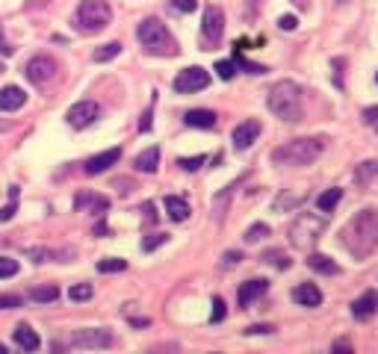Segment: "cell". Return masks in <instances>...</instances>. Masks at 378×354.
<instances>
[{
  "mask_svg": "<svg viewBox=\"0 0 378 354\" xmlns=\"http://www.w3.org/2000/svg\"><path fill=\"white\" fill-rule=\"evenodd\" d=\"M201 36H204V45H219L225 36V12L219 6H207L204 18H201Z\"/></svg>",
  "mask_w": 378,
  "mask_h": 354,
  "instance_id": "cell-11",
  "label": "cell"
},
{
  "mask_svg": "<svg viewBox=\"0 0 378 354\" xmlns=\"http://www.w3.org/2000/svg\"><path fill=\"white\" fill-rule=\"evenodd\" d=\"M204 162H207V157H204V154H198V157H181V160H178V166H181L183 171H198L201 166H204Z\"/></svg>",
  "mask_w": 378,
  "mask_h": 354,
  "instance_id": "cell-35",
  "label": "cell"
},
{
  "mask_svg": "<svg viewBox=\"0 0 378 354\" xmlns=\"http://www.w3.org/2000/svg\"><path fill=\"white\" fill-rule=\"evenodd\" d=\"M151 116H154V109H145V112H142V118H139V130H142V133L151 130Z\"/></svg>",
  "mask_w": 378,
  "mask_h": 354,
  "instance_id": "cell-47",
  "label": "cell"
},
{
  "mask_svg": "<svg viewBox=\"0 0 378 354\" xmlns=\"http://www.w3.org/2000/svg\"><path fill=\"white\" fill-rule=\"evenodd\" d=\"M95 295V286L92 284H74L71 289H68V298L71 301H89Z\"/></svg>",
  "mask_w": 378,
  "mask_h": 354,
  "instance_id": "cell-31",
  "label": "cell"
},
{
  "mask_svg": "<svg viewBox=\"0 0 378 354\" xmlns=\"http://www.w3.org/2000/svg\"><path fill=\"white\" fill-rule=\"evenodd\" d=\"M15 307H21L18 295H0V310H15Z\"/></svg>",
  "mask_w": 378,
  "mask_h": 354,
  "instance_id": "cell-43",
  "label": "cell"
},
{
  "mask_svg": "<svg viewBox=\"0 0 378 354\" xmlns=\"http://www.w3.org/2000/svg\"><path fill=\"white\" fill-rule=\"evenodd\" d=\"M375 313H378V293H375V289H367L361 298L351 301V316H355L358 322L372 319Z\"/></svg>",
  "mask_w": 378,
  "mask_h": 354,
  "instance_id": "cell-14",
  "label": "cell"
},
{
  "mask_svg": "<svg viewBox=\"0 0 378 354\" xmlns=\"http://www.w3.org/2000/svg\"><path fill=\"white\" fill-rule=\"evenodd\" d=\"M325 231V219L322 216H313V213H301V216L293 222L289 227V243L296 248H310Z\"/></svg>",
  "mask_w": 378,
  "mask_h": 354,
  "instance_id": "cell-6",
  "label": "cell"
},
{
  "mask_svg": "<svg viewBox=\"0 0 378 354\" xmlns=\"http://www.w3.org/2000/svg\"><path fill=\"white\" fill-rule=\"evenodd\" d=\"M266 289H269V281H263V277H255V281H245L243 286H239V293H236L239 307H251L260 295H266Z\"/></svg>",
  "mask_w": 378,
  "mask_h": 354,
  "instance_id": "cell-15",
  "label": "cell"
},
{
  "mask_svg": "<svg viewBox=\"0 0 378 354\" xmlns=\"http://www.w3.org/2000/svg\"><path fill=\"white\" fill-rule=\"evenodd\" d=\"M100 118V107L95 104V100H80V104H74L68 112H66V121L68 128L74 130H86L92 128V124Z\"/></svg>",
  "mask_w": 378,
  "mask_h": 354,
  "instance_id": "cell-9",
  "label": "cell"
},
{
  "mask_svg": "<svg viewBox=\"0 0 378 354\" xmlns=\"http://www.w3.org/2000/svg\"><path fill=\"white\" fill-rule=\"evenodd\" d=\"M18 269H21L18 260H12V257H0V277H3V281H6V277H15V275H18Z\"/></svg>",
  "mask_w": 378,
  "mask_h": 354,
  "instance_id": "cell-36",
  "label": "cell"
},
{
  "mask_svg": "<svg viewBox=\"0 0 378 354\" xmlns=\"http://www.w3.org/2000/svg\"><path fill=\"white\" fill-rule=\"evenodd\" d=\"M260 121H255V118H248V121H243V124H236L234 128V133H231V142H234V148L236 151H248L251 145L260 139Z\"/></svg>",
  "mask_w": 378,
  "mask_h": 354,
  "instance_id": "cell-12",
  "label": "cell"
},
{
  "mask_svg": "<svg viewBox=\"0 0 378 354\" xmlns=\"http://www.w3.org/2000/svg\"><path fill=\"white\" fill-rule=\"evenodd\" d=\"M136 39H139L142 50L151 56H178V39L169 33V27L160 18H145L136 27Z\"/></svg>",
  "mask_w": 378,
  "mask_h": 354,
  "instance_id": "cell-4",
  "label": "cell"
},
{
  "mask_svg": "<svg viewBox=\"0 0 378 354\" xmlns=\"http://www.w3.org/2000/svg\"><path fill=\"white\" fill-rule=\"evenodd\" d=\"M334 348H340V351H349V348H351V346H349V343H346V339H340V343H334Z\"/></svg>",
  "mask_w": 378,
  "mask_h": 354,
  "instance_id": "cell-52",
  "label": "cell"
},
{
  "mask_svg": "<svg viewBox=\"0 0 378 354\" xmlns=\"http://www.w3.org/2000/svg\"><path fill=\"white\" fill-rule=\"evenodd\" d=\"M12 54H15V47L3 39V30H0V56H12Z\"/></svg>",
  "mask_w": 378,
  "mask_h": 354,
  "instance_id": "cell-48",
  "label": "cell"
},
{
  "mask_svg": "<svg viewBox=\"0 0 378 354\" xmlns=\"http://www.w3.org/2000/svg\"><path fill=\"white\" fill-rule=\"evenodd\" d=\"M322 151H325V139H313V136L293 139V142L272 151V162L281 169H301V166L317 162Z\"/></svg>",
  "mask_w": 378,
  "mask_h": 354,
  "instance_id": "cell-2",
  "label": "cell"
},
{
  "mask_svg": "<svg viewBox=\"0 0 378 354\" xmlns=\"http://www.w3.org/2000/svg\"><path fill=\"white\" fill-rule=\"evenodd\" d=\"M86 207H92V213H98V216H104V213L109 210V198L104 195H92V192H80L77 198H74V210H86Z\"/></svg>",
  "mask_w": 378,
  "mask_h": 354,
  "instance_id": "cell-19",
  "label": "cell"
},
{
  "mask_svg": "<svg viewBox=\"0 0 378 354\" xmlns=\"http://www.w3.org/2000/svg\"><path fill=\"white\" fill-rule=\"evenodd\" d=\"M119 54H121V42H107L104 47L95 50L92 59H95V62H109V59H116Z\"/></svg>",
  "mask_w": 378,
  "mask_h": 354,
  "instance_id": "cell-27",
  "label": "cell"
},
{
  "mask_svg": "<svg viewBox=\"0 0 378 354\" xmlns=\"http://www.w3.org/2000/svg\"><path fill=\"white\" fill-rule=\"evenodd\" d=\"M293 301L301 307H319L322 305V293H319V286H313V284H298L293 289Z\"/></svg>",
  "mask_w": 378,
  "mask_h": 354,
  "instance_id": "cell-18",
  "label": "cell"
},
{
  "mask_svg": "<svg viewBox=\"0 0 378 354\" xmlns=\"http://www.w3.org/2000/svg\"><path fill=\"white\" fill-rule=\"evenodd\" d=\"M186 128H195V130H213L219 124V116L213 109H189L183 116Z\"/></svg>",
  "mask_w": 378,
  "mask_h": 354,
  "instance_id": "cell-16",
  "label": "cell"
},
{
  "mask_svg": "<svg viewBox=\"0 0 378 354\" xmlns=\"http://www.w3.org/2000/svg\"><path fill=\"white\" fill-rule=\"evenodd\" d=\"M54 74H56V59H50L47 54L33 56L27 66H24V77H27L30 83H36V86L50 83L54 80Z\"/></svg>",
  "mask_w": 378,
  "mask_h": 354,
  "instance_id": "cell-10",
  "label": "cell"
},
{
  "mask_svg": "<svg viewBox=\"0 0 378 354\" xmlns=\"http://www.w3.org/2000/svg\"><path fill=\"white\" fill-rule=\"evenodd\" d=\"M142 219H145V224H157V207H154V201H145V204H142Z\"/></svg>",
  "mask_w": 378,
  "mask_h": 354,
  "instance_id": "cell-39",
  "label": "cell"
},
{
  "mask_svg": "<svg viewBox=\"0 0 378 354\" xmlns=\"http://www.w3.org/2000/svg\"><path fill=\"white\" fill-rule=\"evenodd\" d=\"M119 160H121V148H109V151H104V154H95V157H89L83 162V171L86 174H104V171H109L112 166H119Z\"/></svg>",
  "mask_w": 378,
  "mask_h": 354,
  "instance_id": "cell-13",
  "label": "cell"
},
{
  "mask_svg": "<svg viewBox=\"0 0 378 354\" xmlns=\"http://www.w3.org/2000/svg\"><path fill=\"white\" fill-rule=\"evenodd\" d=\"M225 316H228V310H225V301L222 298H213V313H210V322L216 325V322H222Z\"/></svg>",
  "mask_w": 378,
  "mask_h": 354,
  "instance_id": "cell-38",
  "label": "cell"
},
{
  "mask_svg": "<svg viewBox=\"0 0 378 354\" xmlns=\"http://www.w3.org/2000/svg\"><path fill=\"white\" fill-rule=\"evenodd\" d=\"M263 263H269V266H275V269H281V272L293 266V260H289L281 248H272V251H266V254H263Z\"/></svg>",
  "mask_w": 378,
  "mask_h": 354,
  "instance_id": "cell-26",
  "label": "cell"
},
{
  "mask_svg": "<svg viewBox=\"0 0 378 354\" xmlns=\"http://www.w3.org/2000/svg\"><path fill=\"white\" fill-rule=\"evenodd\" d=\"M272 331H275L272 325H251L245 334H248V337H257V334H272Z\"/></svg>",
  "mask_w": 378,
  "mask_h": 354,
  "instance_id": "cell-46",
  "label": "cell"
},
{
  "mask_svg": "<svg viewBox=\"0 0 378 354\" xmlns=\"http://www.w3.org/2000/svg\"><path fill=\"white\" fill-rule=\"evenodd\" d=\"M116 339L107 328H83V331H74L68 346L71 348H83V351H95V348H109Z\"/></svg>",
  "mask_w": 378,
  "mask_h": 354,
  "instance_id": "cell-7",
  "label": "cell"
},
{
  "mask_svg": "<svg viewBox=\"0 0 378 354\" xmlns=\"http://www.w3.org/2000/svg\"><path fill=\"white\" fill-rule=\"evenodd\" d=\"M0 71H3V59H0Z\"/></svg>",
  "mask_w": 378,
  "mask_h": 354,
  "instance_id": "cell-54",
  "label": "cell"
},
{
  "mask_svg": "<svg viewBox=\"0 0 378 354\" xmlns=\"http://www.w3.org/2000/svg\"><path fill=\"white\" fill-rule=\"evenodd\" d=\"M207 86H210V74L198 66H189V68L178 71V77H174V92H181V95L204 92Z\"/></svg>",
  "mask_w": 378,
  "mask_h": 354,
  "instance_id": "cell-8",
  "label": "cell"
},
{
  "mask_svg": "<svg viewBox=\"0 0 378 354\" xmlns=\"http://www.w3.org/2000/svg\"><path fill=\"white\" fill-rule=\"evenodd\" d=\"M340 201H343V189L331 186V189H325V192L317 198V207H319V213H331Z\"/></svg>",
  "mask_w": 378,
  "mask_h": 354,
  "instance_id": "cell-24",
  "label": "cell"
},
{
  "mask_svg": "<svg viewBox=\"0 0 378 354\" xmlns=\"http://www.w3.org/2000/svg\"><path fill=\"white\" fill-rule=\"evenodd\" d=\"M308 266L313 272H319V275H337L340 272V266L331 260V257H325V254H310L308 257Z\"/></svg>",
  "mask_w": 378,
  "mask_h": 354,
  "instance_id": "cell-25",
  "label": "cell"
},
{
  "mask_svg": "<svg viewBox=\"0 0 378 354\" xmlns=\"http://www.w3.org/2000/svg\"><path fill=\"white\" fill-rule=\"evenodd\" d=\"M239 260H243V254H239V251H228V254H225V266H236Z\"/></svg>",
  "mask_w": 378,
  "mask_h": 354,
  "instance_id": "cell-49",
  "label": "cell"
},
{
  "mask_svg": "<svg viewBox=\"0 0 378 354\" xmlns=\"http://www.w3.org/2000/svg\"><path fill=\"white\" fill-rule=\"evenodd\" d=\"M375 80H378V74H375Z\"/></svg>",
  "mask_w": 378,
  "mask_h": 354,
  "instance_id": "cell-56",
  "label": "cell"
},
{
  "mask_svg": "<svg viewBox=\"0 0 378 354\" xmlns=\"http://www.w3.org/2000/svg\"><path fill=\"white\" fill-rule=\"evenodd\" d=\"M296 27H298V18H296V15H281V18H278V30L293 33Z\"/></svg>",
  "mask_w": 378,
  "mask_h": 354,
  "instance_id": "cell-42",
  "label": "cell"
},
{
  "mask_svg": "<svg viewBox=\"0 0 378 354\" xmlns=\"http://www.w3.org/2000/svg\"><path fill=\"white\" fill-rule=\"evenodd\" d=\"M363 124L372 130H378V107H367L363 109Z\"/></svg>",
  "mask_w": 378,
  "mask_h": 354,
  "instance_id": "cell-41",
  "label": "cell"
},
{
  "mask_svg": "<svg viewBox=\"0 0 378 354\" xmlns=\"http://www.w3.org/2000/svg\"><path fill=\"white\" fill-rule=\"evenodd\" d=\"M169 243V236L166 233H151L142 239V251H157L160 245H166Z\"/></svg>",
  "mask_w": 378,
  "mask_h": 354,
  "instance_id": "cell-37",
  "label": "cell"
},
{
  "mask_svg": "<svg viewBox=\"0 0 378 354\" xmlns=\"http://www.w3.org/2000/svg\"><path fill=\"white\" fill-rule=\"evenodd\" d=\"M107 233H109V227H107L104 222H98V224H95V236H107Z\"/></svg>",
  "mask_w": 378,
  "mask_h": 354,
  "instance_id": "cell-51",
  "label": "cell"
},
{
  "mask_svg": "<svg viewBox=\"0 0 378 354\" xmlns=\"http://www.w3.org/2000/svg\"><path fill=\"white\" fill-rule=\"evenodd\" d=\"M266 236H269V224L257 222V224H251L245 231V243H260V239H266Z\"/></svg>",
  "mask_w": 378,
  "mask_h": 354,
  "instance_id": "cell-33",
  "label": "cell"
},
{
  "mask_svg": "<svg viewBox=\"0 0 378 354\" xmlns=\"http://www.w3.org/2000/svg\"><path fill=\"white\" fill-rule=\"evenodd\" d=\"M9 204L6 207H0V224L3 222H9L12 216H15V210H18V186H12V192H9Z\"/></svg>",
  "mask_w": 378,
  "mask_h": 354,
  "instance_id": "cell-32",
  "label": "cell"
},
{
  "mask_svg": "<svg viewBox=\"0 0 378 354\" xmlns=\"http://www.w3.org/2000/svg\"><path fill=\"white\" fill-rule=\"evenodd\" d=\"M340 3H346V0H340Z\"/></svg>",
  "mask_w": 378,
  "mask_h": 354,
  "instance_id": "cell-55",
  "label": "cell"
},
{
  "mask_svg": "<svg viewBox=\"0 0 378 354\" xmlns=\"http://www.w3.org/2000/svg\"><path fill=\"white\" fill-rule=\"evenodd\" d=\"M266 104L281 121H298L301 112H305V92L293 80H278L269 88Z\"/></svg>",
  "mask_w": 378,
  "mask_h": 354,
  "instance_id": "cell-3",
  "label": "cell"
},
{
  "mask_svg": "<svg viewBox=\"0 0 378 354\" xmlns=\"http://www.w3.org/2000/svg\"><path fill=\"white\" fill-rule=\"evenodd\" d=\"M133 169L142 171V174H157V169H160V148H157V145L145 148L142 154L133 160Z\"/></svg>",
  "mask_w": 378,
  "mask_h": 354,
  "instance_id": "cell-20",
  "label": "cell"
},
{
  "mask_svg": "<svg viewBox=\"0 0 378 354\" xmlns=\"http://www.w3.org/2000/svg\"><path fill=\"white\" fill-rule=\"evenodd\" d=\"M301 201H305V195H289V192H284V195H278V198H275V213H284V210H293V207H298L301 204Z\"/></svg>",
  "mask_w": 378,
  "mask_h": 354,
  "instance_id": "cell-28",
  "label": "cell"
},
{
  "mask_svg": "<svg viewBox=\"0 0 378 354\" xmlns=\"http://www.w3.org/2000/svg\"><path fill=\"white\" fill-rule=\"evenodd\" d=\"M27 104V92L21 86H3L0 88V109L3 112H18Z\"/></svg>",
  "mask_w": 378,
  "mask_h": 354,
  "instance_id": "cell-17",
  "label": "cell"
},
{
  "mask_svg": "<svg viewBox=\"0 0 378 354\" xmlns=\"http://www.w3.org/2000/svg\"><path fill=\"white\" fill-rule=\"evenodd\" d=\"M234 62H236V68H243V71H248V74H266V68H263V66H257V62H248L239 47L234 50Z\"/></svg>",
  "mask_w": 378,
  "mask_h": 354,
  "instance_id": "cell-30",
  "label": "cell"
},
{
  "mask_svg": "<svg viewBox=\"0 0 378 354\" xmlns=\"http://www.w3.org/2000/svg\"><path fill=\"white\" fill-rule=\"evenodd\" d=\"M213 71H216L222 80H234V74H236V62H234V59H219V62H216V68H213Z\"/></svg>",
  "mask_w": 378,
  "mask_h": 354,
  "instance_id": "cell-34",
  "label": "cell"
},
{
  "mask_svg": "<svg viewBox=\"0 0 378 354\" xmlns=\"http://www.w3.org/2000/svg\"><path fill=\"white\" fill-rule=\"evenodd\" d=\"M9 128H12V124H9V121H6V118H0V133H6V130H9Z\"/></svg>",
  "mask_w": 378,
  "mask_h": 354,
  "instance_id": "cell-53",
  "label": "cell"
},
{
  "mask_svg": "<svg viewBox=\"0 0 378 354\" xmlns=\"http://www.w3.org/2000/svg\"><path fill=\"white\" fill-rule=\"evenodd\" d=\"M112 21V9L107 0H83L74 12V30L83 33V36H95L104 27H109Z\"/></svg>",
  "mask_w": 378,
  "mask_h": 354,
  "instance_id": "cell-5",
  "label": "cell"
},
{
  "mask_svg": "<svg viewBox=\"0 0 378 354\" xmlns=\"http://www.w3.org/2000/svg\"><path fill=\"white\" fill-rule=\"evenodd\" d=\"M130 325H133V328H148V325H151V319H145V316H133Z\"/></svg>",
  "mask_w": 378,
  "mask_h": 354,
  "instance_id": "cell-50",
  "label": "cell"
},
{
  "mask_svg": "<svg viewBox=\"0 0 378 354\" xmlns=\"http://www.w3.org/2000/svg\"><path fill=\"white\" fill-rule=\"evenodd\" d=\"M162 207H166V213H169L172 222H186L189 213H192V210H189V201H186V198H178V195H166Z\"/></svg>",
  "mask_w": 378,
  "mask_h": 354,
  "instance_id": "cell-21",
  "label": "cell"
},
{
  "mask_svg": "<svg viewBox=\"0 0 378 354\" xmlns=\"http://www.w3.org/2000/svg\"><path fill=\"white\" fill-rule=\"evenodd\" d=\"M340 243L355 260H367L378 251V210H361L355 213L346 227L340 231Z\"/></svg>",
  "mask_w": 378,
  "mask_h": 354,
  "instance_id": "cell-1",
  "label": "cell"
},
{
  "mask_svg": "<svg viewBox=\"0 0 378 354\" xmlns=\"http://www.w3.org/2000/svg\"><path fill=\"white\" fill-rule=\"evenodd\" d=\"M15 346H18L21 351H39L42 339H39V334H36L30 325H18V328H15Z\"/></svg>",
  "mask_w": 378,
  "mask_h": 354,
  "instance_id": "cell-22",
  "label": "cell"
},
{
  "mask_svg": "<svg viewBox=\"0 0 378 354\" xmlns=\"http://www.w3.org/2000/svg\"><path fill=\"white\" fill-rule=\"evenodd\" d=\"M331 68H334V80H337V86L343 88V68H346V59H334V62H331Z\"/></svg>",
  "mask_w": 378,
  "mask_h": 354,
  "instance_id": "cell-44",
  "label": "cell"
},
{
  "mask_svg": "<svg viewBox=\"0 0 378 354\" xmlns=\"http://www.w3.org/2000/svg\"><path fill=\"white\" fill-rule=\"evenodd\" d=\"M124 269H128V260H121V257H107V260H100V263H98V272H100V275L124 272Z\"/></svg>",
  "mask_w": 378,
  "mask_h": 354,
  "instance_id": "cell-29",
  "label": "cell"
},
{
  "mask_svg": "<svg viewBox=\"0 0 378 354\" xmlns=\"http://www.w3.org/2000/svg\"><path fill=\"white\" fill-rule=\"evenodd\" d=\"M59 298L56 284H45V286H33L30 289V301H39V305H54Z\"/></svg>",
  "mask_w": 378,
  "mask_h": 354,
  "instance_id": "cell-23",
  "label": "cell"
},
{
  "mask_svg": "<svg viewBox=\"0 0 378 354\" xmlns=\"http://www.w3.org/2000/svg\"><path fill=\"white\" fill-rule=\"evenodd\" d=\"M372 174H378V160H370V162H363V166L358 169V180H370Z\"/></svg>",
  "mask_w": 378,
  "mask_h": 354,
  "instance_id": "cell-40",
  "label": "cell"
},
{
  "mask_svg": "<svg viewBox=\"0 0 378 354\" xmlns=\"http://www.w3.org/2000/svg\"><path fill=\"white\" fill-rule=\"evenodd\" d=\"M172 6L178 9V12H195L198 0H172Z\"/></svg>",
  "mask_w": 378,
  "mask_h": 354,
  "instance_id": "cell-45",
  "label": "cell"
}]
</instances>
